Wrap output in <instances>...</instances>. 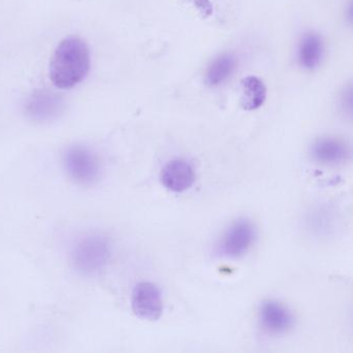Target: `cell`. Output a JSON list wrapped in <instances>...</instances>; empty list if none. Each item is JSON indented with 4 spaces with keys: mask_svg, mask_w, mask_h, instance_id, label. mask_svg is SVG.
<instances>
[{
    "mask_svg": "<svg viewBox=\"0 0 353 353\" xmlns=\"http://www.w3.org/2000/svg\"><path fill=\"white\" fill-rule=\"evenodd\" d=\"M195 179L193 166L183 159H175L167 163L160 173L162 185L174 193L187 191L194 185Z\"/></svg>",
    "mask_w": 353,
    "mask_h": 353,
    "instance_id": "ba28073f",
    "label": "cell"
},
{
    "mask_svg": "<svg viewBox=\"0 0 353 353\" xmlns=\"http://www.w3.org/2000/svg\"><path fill=\"white\" fill-rule=\"evenodd\" d=\"M90 65L92 57L85 41L76 37L65 38L59 43L51 57V81L59 90H72L88 77Z\"/></svg>",
    "mask_w": 353,
    "mask_h": 353,
    "instance_id": "6da1fadb",
    "label": "cell"
},
{
    "mask_svg": "<svg viewBox=\"0 0 353 353\" xmlns=\"http://www.w3.org/2000/svg\"><path fill=\"white\" fill-rule=\"evenodd\" d=\"M256 235L255 226L249 219H239L225 232L221 241V252L226 257H241L253 245Z\"/></svg>",
    "mask_w": 353,
    "mask_h": 353,
    "instance_id": "5b68a950",
    "label": "cell"
},
{
    "mask_svg": "<svg viewBox=\"0 0 353 353\" xmlns=\"http://www.w3.org/2000/svg\"><path fill=\"white\" fill-rule=\"evenodd\" d=\"M63 166L75 183L92 185L100 179L102 166L99 157L90 148L74 145L63 154Z\"/></svg>",
    "mask_w": 353,
    "mask_h": 353,
    "instance_id": "3957f363",
    "label": "cell"
},
{
    "mask_svg": "<svg viewBox=\"0 0 353 353\" xmlns=\"http://www.w3.org/2000/svg\"><path fill=\"white\" fill-rule=\"evenodd\" d=\"M241 106L245 111L261 108L268 98V88L257 76H248L241 82Z\"/></svg>",
    "mask_w": 353,
    "mask_h": 353,
    "instance_id": "7c38bea8",
    "label": "cell"
},
{
    "mask_svg": "<svg viewBox=\"0 0 353 353\" xmlns=\"http://www.w3.org/2000/svg\"><path fill=\"white\" fill-rule=\"evenodd\" d=\"M325 55L323 38L316 32H307L299 39L296 61L303 71L312 72L321 65Z\"/></svg>",
    "mask_w": 353,
    "mask_h": 353,
    "instance_id": "9c48e42d",
    "label": "cell"
},
{
    "mask_svg": "<svg viewBox=\"0 0 353 353\" xmlns=\"http://www.w3.org/2000/svg\"><path fill=\"white\" fill-rule=\"evenodd\" d=\"M259 320L268 334H284L292 330L295 319L288 307L276 301H265L259 307Z\"/></svg>",
    "mask_w": 353,
    "mask_h": 353,
    "instance_id": "52a82bcc",
    "label": "cell"
},
{
    "mask_svg": "<svg viewBox=\"0 0 353 353\" xmlns=\"http://www.w3.org/2000/svg\"><path fill=\"white\" fill-rule=\"evenodd\" d=\"M63 98L47 90L34 92L26 104V113L30 119L39 123L50 121L59 117L63 110Z\"/></svg>",
    "mask_w": 353,
    "mask_h": 353,
    "instance_id": "8992f818",
    "label": "cell"
},
{
    "mask_svg": "<svg viewBox=\"0 0 353 353\" xmlns=\"http://www.w3.org/2000/svg\"><path fill=\"white\" fill-rule=\"evenodd\" d=\"M239 65L236 57L231 52H224L214 57L204 75L205 85L210 88H220L234 75Z\"/></svg>",
    "mask_w": 353,
    "mask_h": 353,
    "instance_id": "8fae6325",
    "label": "cell"
},
{
    "mask_svg": "<svg viewBox=\"0 0 353 353\" xmlns=\"http://www.w3.org/2000/svg\"><path fill=\"white\" fill-rule=\"evenodd\" d=\"M311 156L314 161L322 165L342 164L350 156L348 145L343 140L334 137L319 138L311 148Z\"/></svg>",
    "mask_w": 353,
    "mask_h": 353,
    "instance_id": "30bf717a",
    "label": "cell"
},
{
    "mask_svg": "<svg viewBox=\"0 0 353 353\" xmlns=\"http://www.w3.org/2000/svg\"><path fill=\"white\" fill-rule=\"evenodd\" d=\"M111 257V243L102 234H90L80 239L71 253L72 263L77 272L90 276L101 272Z\"/></svg>",
    "mask_w": 353,
    "mask_h": 353,
    "instance_id": "7a4b0ae2",
    "label": "cell"
},
{
    "mask_svg": "<svg viewBox=\"0 0 353 353\" xmlns=\"http://www.w3.org/2000/svg\"><path fill=\"white\" fill-rule=\"evenodd\" d=\"M163 299L160 288L154 283H138L132 293V310L140 319L157 321L163 314Z\"/></svg>",
    "mask_w": 353,
    "mask_h": 353,
    "instance_id": "277c9868",
    "label": "cell"
}]
</instances>
